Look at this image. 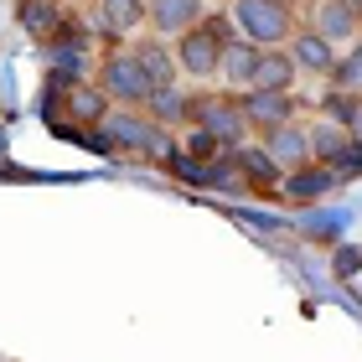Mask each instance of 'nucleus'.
Wrapping results in <instances>:
<instances>
[{"instance_id": "obj_6", "label": "nucleus", "mask_w": 362, "mask_h": 362, "mask_svg": "<svg viewBox=\"0 0 362 362\" xmlns=\"http://www.w3.org/2000/svg\"><path fill=\"white\" fill-rule=\"evenodd\" d=\"M238 109H243V119H249L254 135H269V129H279V124H290V119L305 114L295 88H249V93H238Z\"/></svg>"}, {"instance_id": "obj_7", "label": "nucleus", "mask_w": 362, "mask_h": 362, "mask_svg": "<svg viewBox=\"0 0 362 362\" xmlns=\"http://www.w3.org/2000/svg\"><path fill=\"white\" fill-rule=\"evenodd\" d=\"M300 21L310 31H321L326 42H337V47H352L362 37V6L357 0H305Z\"/></svg>"}, {"instance_id": "obj_10", "label": "nucleus", "mask_w": 362, "mask_h": 362, "mask_svg": "<svg viewBox=\"0 0 362 362\" xmlns=\"http://www.w3.org/2000/svg\"><path fill=\"white\" fill-rule=\"evenodd\" d=\"M98 26L109 42H129L151 31V0H98Z\"/></svg>"}, {"instance_id": "obj_5", "label": "nucleus", "mask_w": 362, "mask_h": 362, "mask_svg": "<svg viewBox=\"0 0 362 362\" xmlns=\"http://www.w3.org/2000/svg\"><path fill=\"white\" fill-rule=\"evenodd\" d=\"M192 124L197 129H207L218 145H243V140H254V129H249V119H243V109H238V93H228V88H218V93H192Z\"/></svg>"}, {"instance_id": "obj_11", "label": "nucleus", "mask_w": 362, "mask_h": 362, "mask_svg": "<svg viewBox=\"0 0 362 362\" xmlns=\"http://www.w3.org/2000/svg\"><path fill=\"white\" fill-rule=\"evenodd\" d=\"M259 57H264V47H254L249 37H233V42L223 47L218 88H228V93H249V88H254V73H259Z\"/></svg>"}, {"instance_id": "obj_1", "label": "nucleus", "mask_w": 362, "mask_h": 362, "mask_svg": "<svg viewBox=\"0 0 362 362\" xmlns=\"http://www.w3.org/2000/svg\"><path fill=\"white\" fill-rule=\"evenodd\" d=\"M238 37L233 16L223 11H207L202 21L192 31H181L176 37V68H181V83H212V78L223 73V47Z\"/></svg>"}, {"instance_id": "obj_16", "label": "nucleus", "mask_w": 362, "mask_h": 362, "mask_svg": "<svg viewBox=\"0 0 362 362\" xmlns=\"http://www.w3.org/2000/svg\"><path fill=\"white\" fill-rule=\"evenodd\" d=\"M207 11H212L207 0H151V31H160V37L176 42L181 31H192Z\"/></svg>"}, {"instance_id": "obj_15", "label": "nucleus", "mask_w": 362, "mask_h": 362, "mask_svg": "<svg viewBox=\"0 0 362 362\" xmlns=\"http://www.w3.org/2000/svg\"><path fill=\"white\" fill-rule=\"evenodd\" d=\"M16 26H26V37L47 47L68 26V11H62V0H16Z\"/></svg>"}, {"instance_id": "obj_19", "label": "nucleus", "mask_w": 362, "mask_h": 362, "mask_svg": "<svg viewBox=\"0 0 362 362\" xmlns=\"http://www.w3.org/2000/svg\"><path fill=\"white\" fill-rule=\"evenodd\" d=\"M357 6H362V0H357Z\"/></svg>"}, {"instance_id": "obj_3", "label": "nucleus", "mask_w": 362, "mask_h": 362, "mask_svg": "<svg viewBox=\"0 0 362 362\" xmlns=\"http://www.w3.org/2000/svg\"><path fill=\"white\" fill-rule=\"evenodd\" d=\"M228 16L254 47H285L300 26V11H290L285 0H228Z\"/></svg>"}, {"instance_id": "obj_4", "label": "nucleus", "mask_w": 362, "mask_h": 362, "mask_svg": "<svg viewBox=\"0 0 362 362\" xmlns=\"http://www.w3.org/2000/svg\"><path fill=\"white\" fill-rule=\"evenodd\" d=\"M47 104H52V119L57 124H68L78 129V135H93L98 124L109 119V109H114V98L98 88V83H73V88H47Z\"/></svg>"}, {"instance_id": "obj_14", "label": "nucleus", "mask_w": 362, "mask_h": 362, "mask_svg": "<svg viewBox=\"0 0 362 362\" xmlns=\"http://www.w3.org/2000/svg\"><path fill=\"white\" fill-rule=\"evenodd\" d=\"M140 109L166 129H187L192 124V88L187 83H160V88H151V98Z\"/></svg>"}, {"instance_id": "obj_8", "label": "nucleus", "mask_w": 362, "mask_h": 362, "mask_svg": "<svg viewBox=\"0 0 362 362\" xmlns=\"http://www.w3.org/2000/svg\"><path fill=\"white\" fill-rule=\"evenodd\" d=\"M285 52H290L295 68H300V78H332L341 47H337V42H326L321 31H310V26L300 21V26H295V37L285 42Z\"/></svg>"}, {"instance_id": "obj_2", "label": "nucleus", "mask_w": 362, "mask_h": 362, "mask_svg": "<svg viewBox=\"0 0 362 362\" xmlns=\"http://www.w3.org/2000/svg\"><path fill=\"white\" fill-rule=\"evenodd\" d=\"M93 83L104 88L114 104H129V109H140L145 98H151V73H145V62L140 52L129 42H109L104 47V57H98V68H93Z\"/></svg>"}, {"instance_id": "obj_18", "label": "nucleus", "mask_w": 362, "mask_h": 362, "mask_svg": "<svg viewBox=\"0 0 362 362\" xmlns=\"http://www.w3.org/2000/svg\"><path fill=\"white\" fill-rule=\"evenodd\" d=\"M285 6H290V11H305V0H285Z\"/></svg>"}, {"instance_id": "obj_9", "label": "nucleus", "mask_w": 362, "mask_h": 362, "mask_svg": "<svg viewBox=\"0 0 362 362\" xmlns=\"http://www.w3.org/2000/svg\"><path fill=\"white\" fill-rule=\"evenodd\" d=\"M269 145V156L279 160V171H300V166H310V119H290V124H279V129H269V135H259Z\"/></svg>"}, {"instance_id": "obj_13", "label": "nucleus", "mask_w": 362, "mask_h": 362, "mask_svg": "<svg viewBox=\"0 0 362 362\" xmlns=\"http://www.w3.org/2000/svg\"><path fill=\"white\" fill-rule=\"evenodd\" d=\"M233 166L243 171V181H249L254 192H274L279 181H285V171H279V160L269 156V145L264 140H243V145H233Z\"/></svg>"}, {"instance_id": "obj_17", "label": "nucleus", "mask_w": 362, "mask_h": 362, "mask_svg": "<svg viewBox=\"0 0 362 362\" xmlns=\"http://www.w3.org/2000/svg\"><path fill=\"white\" fill-rule=\"evenodd\" d=\"M332 88L362 93V37L347 47V57H337V68H332Z\"/></svg>"}, {"instance_id": "obj_12", "label": "nucleus", "mask_w": 362, "mask_h": 362, "mask_svg": "<svg viewBox=\"0 0 362 362\" xmlns=\"http://www.w3.org/2000/svg\"><path fill=\"white\" fill-rule=\"evenodd\" d=\"M337 187H341V176H337L332 166H321V160H310V166L290 171L285 181H279V197H285V202L310 207V202H321V197H326V192H337Z\"/></svg>"}]
</instances>
